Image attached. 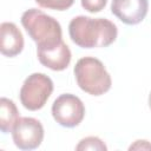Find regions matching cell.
<instances>
[{
    "label": "cell",
    "mask_w": 151,
    "mask_h": 151,
    "mask_svg": "<svg viewBox=\"0 0 151 151\" xmlns=\"http://www.w3.org/2000/svg\"><path fill=\"white\" fill-rule=\"evenodd\" d=\"M71 40L81 48L110 46L118 35L117 26L105 18L78 15L70 21Z\"/></svg>",
    "instance_id": "obj_1"
},
{
    "label": "cell",
    "mask_w": 151,
    "mask_h": 151,
    "mask_svg": "<svg viewBox=\"0 0 151 151\" xmlns=\"http://www.w3.org/2000/svg\"><path fill=\"white\" fill-rule=\"evenodd\" d=\"M21 25L37 44V48L50 47L63 40L61 26L57 19L41 9L29 8L21 15Z\"/></svg>",
    "instance_id": "obj_2"
},
{
    "label": "cell",
    "mask_w": 151,
    "mask_h": 151,
    "mask_svg": "<svg viewBox=\"0 0 151 151\" xmlns=\"http://www.w3.org/2000/svg\"><path fill=\"white\" fill-rule=\"evenodd\" d=\"M73 71L78 86L91 96H101L111 88V76L97 58H80Z\"/></svg>",
    "instance_id": "obj_3"
},
{
    "label": "cell",
    "mask_w": 151,
    "mask_h": 151,
    "mask_svg": "<svg viewBox=\"0 0 151 151\" xmlns=\"http://www.w3.org/2000/svg\"><path fill=\"white\" fill-rule=\"evenodd\" d=\"M53 92L52 79L44 73H32L20 88V101L29 111H37L45 106Z\"/></svg>",
    "instance_id": "obj_4"
},
{
    "label": "cell",
    "mask_w": 151,
    "mask_h": 151,
    "mask_svg": "<svg viewBox=\"0 0 151 151\" xmlns=\"http://www.w3.org/2000/svg\"><path fill=\"white\" fill-rule=\"evenodd\" d=\"M52 116L59 125L64 127H74L83 122L85 106L77 96L64 93L53 101Z\"/></svg>",
    "instance_id": "obj_5"
},
{
    "label": "cell",
    "mask_w": 151,
    "mask_h": 151,
    "mask_svg": "<svg viewBox=\"0 0 151 151\" xmlns=\"http://www.w3.org/2000/svg\"><path fill=\"white\" fill-rule=\"evenodd\" d=\"M13 142L20 150H34L40 146L44 139L41 123L32 117L19 118L12 130Z\"/></svg>",
    "instance_id": "obj_6"
},
{
    "label": "cell",
    "mask_w": 151,
    "mask_h": 151,
    "mask_svg": "<svg viewBox=\"0 0 151 151\" xmlns=\"http://www.w3.org/2000/svg\"><path fill=\"white\" fill-rule=\"evenodd\" d=\"M147 0H112L111 12L126 25H137L147 14Z\"/></svg>",
    "instance_id": "obj_7"
},
{
    "label": "cell",
    "mask_w": 151,
    "mask_h": 151,
    "mask_svg": "<svg viewBox=\"0 0 151 151\" xmlns=\"http://www.w3.org/2000/svg\"><path fill=\"white\" fill-rule=\"evenodd\" d=\"M37 55L40 64L52 71H64L72 58L68 46L63 40L54 46L37 48Z\"/></svg>",
    "instance_id": "obj_8"
},
{
    "label": "cell",
    "mask_w": 151,
    "mask_h": 151,
    "mask_svg": "<svg viewBox=\"0 0 151 151\" xmlns=\"http://www.w3.org/2000/svg\"><path fill=\"white\" fill-rule=\"evenodd\" d=\"M24 48V37L18 26L13 22L0 25V51L6 57H15Z\"/></svg>",
    "instance_id": "obj_9"
},
{
    "label": "cell",
    "mask_w": 151,
    "mask_h": 151,
    "mask_svg": "<svg viewBox=\"0 0 151 151\" xmlns=\"http://www.w3.org/2000/svg\"><path fill=\"white\" fill-rule=\"evenodd\" d=\"M19 119V111L13 100L2 97L0 99V129L4 133L12 132Z\"/></svg>",
    "instance_id": "obj_10"
},
{
    "label": "cell",
    "mask_w": 151,
    "mask_h": 151,
    "mask_svg": "<svg viewBox=\"0 0 151 151\" xmlns=\"http://www.w3.org/2000/svg\"><path fill=\"white\" fill-rule=\"evenodd\" d=\"M76 150H77V151H80V150H98V151H105V150H107V146L105 145V143H104L100 138L90 136V137L83 138V139L79 142V144L76 146Z\"/></svg>",
    "instance_id": "obj_11"
},
{
    "label": "cell",
    "mask_w": 151,
    "mask_h": 151,
    "mask_svg": "<svg viewBox=\"0 0 151 151\" xmlns=\"http://www.w3.org/2000/svg\"><path fill=\"white\" fill-rule=\"evenodd\" d=\"M35 2L42 8L66 11L74 4V0H35Z\"/></svg>",
    "instance_id": "obj_12"
},
{
    "label": "cell",
    "mask_w": 151,
    "mask_h": 151,
    "mask_svg": "<svg viewBox=\"0 0 151 151\" xmlns=\"http://www.w3.org/2000/svg\"><path fill=\"white\" fill-rule=\"evenodd\" d=\"M107 0H81V6L90 13L100 12L106 6Z\"/></svg>",
    "instance_id": "obj_13"
},
{
    "label": "cell",
    "mask_w": 151,
    "mask_h": 151,
    "mask_svg": "<svg viewBox=\"0 0 151 151\" xmlns=\"http://www.w3.org/2000/svg\"><path fill=\"white\" fill-rule=\"evenodd\" d=\"M129 150H151V144L147 140H136Z\"/></svg>",
    "instance_id": "obj_14"
},
{
    "label": "cell",
    "mask_w": 151,
    "mask_h": 151,
    "mask_svg": "<svg viewBox=\"0 0 151 151\" xmlns=\"http://www.w3.org/2000/svg\"><path fill=\"white\" fill-rule=\"evenodd\" d=\"M149 106H150V109H151V93H150V96H149Z\"/></svg>",
    "instance_id": "obj_15"
}]
</instances>
